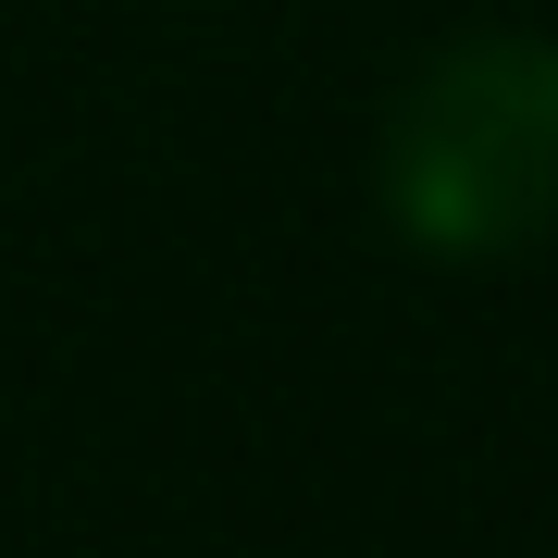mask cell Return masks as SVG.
I'll list each match as a JSON object with an SVG mask.
<instances>
[{
    "label": "cell",
    "mask_w": 558,
    "mask_h": 558,
    "mask_svg": "<svg viewBox=\"0 0 558 558\" xmlns=\"http://www.w3.org/2000/svg\"><path fill=\"white\" fill-rule=\"evenodd\" d=\"M373 211L410 260L484 274L558 236V38L459 25L398 75L373 124Z\"/></svg>",
    "instance_id": "obj_1"
}]
</instances>
